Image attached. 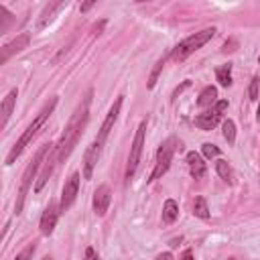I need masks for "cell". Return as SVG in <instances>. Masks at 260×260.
Wrapping results in <instances>:
<instances>
[{
    "label": "cell",
    "instance_id": "1",
    "mask_svg": "<svg viewBox=\"0 0 260 260\" xmlns=\"http://www.w3.org/2000/svg\"><path fill=\"white\" fill-rule=\"evenodd\" d=\"M89 102H91V91H89V93L85 95V100L79 104V108H77L75 114L71 116L69 124L65 126V132L61 134V140H59L57 146H55L57 162H63V160L71 154V150L77 146V142H79V138H81V134H83V128H85V124H87V120H89Z\"/></svg>",
    "mask_w": 260,
    "mask_h": 260
},
{
    "label": "cell",
    "instance_id": "2",
    "mask_svg": "<svg viewBox=\"0 0 260 260\" xmlns=\"http://www.w3.org/2000/svg\"><path fill=\"white\" fill-rule=\"evenodd\" d=\"M55 106H57V98H51V100H49V102L43 106V110H41V112H39V116L32 120V124H28V128L22 132V136L16 140V144L10 148V152H8V156H6V165H12V162L16 160V156H18V154L24 150V146H26V144L32 140V136L39 132V128L45 124V120H47V118L53 114Z\"/></svg>",
    "mask_w": 260,
    "mask_h": 260
},
{
    "label": "cell",
    "instance_id": "3",
    "mask_svg": "<svg viewBox=\"0 0 260 260\" xmlns=\"http://www.w3.org/2000/svg\"><path fill=\"white\" fill-rule=\"evenodd\" d=\"M53 146H55L53 142H49V144H43V146L37 150V154L32 156V160L28 162V167L24 169V173H22V183H20V189H18V197H16V207H14L16 215L22 211V207H24V199H26V195H28V189H30V183H32V179H35V175H37L39 167H43V162H45V154H47V152H51V148H53Z\"/></svg>",
    "mask_w": 260,
    "mask_h": 260
},
{
    "label": "cell",
    "instance_id": "4",
    "mask_svg": "<svg viewBox=\"0 0 260 260\" xmlns=\"http://www.w3.org/2000/svg\"><path fill=\"white\" fill-rule=\"evenodd\" d=\"M213 35H215V28L209 26V28H203V30H199V32L187 37L185 41H181V43L173 49V59H175V61H185L191 53H195V51L201 49L207 41H211Z\"/></svg>",
    "mask_w": 260,
    "mask_h": 260
},
{
    "label": "cell",
    "instance_id": "5",
    "mask_svg": "<svg viewBox=\"0 0 260 260\" xmlns=\"http://www.w3.org/2000/svg\"><path fill=\"white\" fill-rule=\"evenodd\" d=\"M177 144H179V142H177V138H175V136L167 138V140L160 144V148L156 150V165H154V171L150 173V179H148V181H154V179L162 177V175L169 171L171 160H173V152H175Z\"/></svg>",
    "mask_w": 260,
    "mask_h": 260
},
{
    "label": "cell",
    "instance_id": "6",
    "mask_svg": "<svg viewBox=\"0 0 260 260\" xmlns=\"http://www.w3.org/2000/svg\"><path fill=\"white\" fill-rule=\"evenodd\" d=\"M144 132H146V120H142L136 128L134 140H132V148H130V156H128V167H126V179L130 181L138 169L140 162V154H142V146H144Z\"/></svg>",
    "mask_w": 260,
    "mask_h": 260
},
{
    "label": "cell",
    "instance_id": "7",
    "mask_svg": "<svg viewBox=\"0 0 260 260\" xmlns=\"http://www.w3.org/2000/svg\"><path fill=\"white\" fill-rule=\"evenodd\" d=\"M225 108H228V100L215 102V106H213L211 110H207V112H203V114H199V116L195 118V126L201 128V130H213V128L217 126V122H219V118H221V112H223Z\"/></svg>",
    "mask_w": 260,
    "mask_h": 260
},
{
    "label": "cell",
    "instance_id": "8",
    "mask_svg": "<svg viewBox=\"0 0 260 260\" xmlns=\"http://www.w3.org/2000/svg\"><path fill=\"white\" fill-rule=\"evenodd\" d=\"M79 173H73L67 181H65V187H63V193H61V203H59V207H61V211L65 213L71 205H73V201H75V197H77V189H79Z\"/></svg>",
    "mask_w": 260,
    "mask_h": 260
},
{
    "label": "cell",
    "instance_id": "9",
    "mask_svg": "<svg viewBox=\"0 0 260 260\" xmlns=\"http://www.w3.org/2000/svg\"><path fill=\"white\" fill-rule=\"evenodd\" d=\"M102 148H104V144L98 142V140H93V142L87 146L85 156H83V177H85V179H91L93 169H95V165H98V160H100Z\"/></svg>",
    "mask_w": 260,
    "mask_h": 260
},
{
    "label": "cell",
    "instance_id": "10",
    "mask_svg": "<svg viewBox=\"0 0 260 260\" xmlns=\"http://www.w3.org/2000/svg\"><path fill=\"white\" fill-rule=\"evenodd\" d=\"M59 213H61V207L55 201H51L47 205V209L43 211V215H41V234L43 236H51L53 234V230L57 225V219H59Z\"/></svg>",
    "mask_w": 260,
    "mask_h": 260
},
{
    "label": "cell",
    "instance_id": "11",
    "mask_svg": "<svg viewBox=\"0 0 260 260\" xmlns=\"http://www.w3.org/2000/svg\"><path fill=\"white\" fill-rule=\"evenodd\" d=\"M28 41H30V35H28V32H22V35H18L14 41H10L8 45H4V47H2V53H0V63L4 65L14 53H20L22 49H26Z\"/></svg>",
    "mask_w": 260,
    "mask_h": 260
},
{
    "label": "cell",
    "instance_id": "12",
    "mask_svg": "<svg viewBox=\"0 0 260 260\" xmlns=\"http://www.w3.org/2000/svg\"><path fill=\"white\" fill-rule=\"evenodd\" d=\"M120 108H122V95L114 102V106L110 108V112H108V116H106V120H104V124H102V128H100V134H98V142H106V138H108V134H110V130H112V126H114V122L118 120V114H120Z\"/></svg>",
    "mask_w": 260,
    "mask_h": 260
},
{
    "label": "cell",
    "instance_id": "13",
    "mask_svg": "<svg viewBox=\"0 0 260 260\" xmlns=\"http://www.w3.org/2000/svg\"><path fill=\"white\" fill-rule=\"evenodd\" d=\"M110 201H112V193H110V187L108 185H100L93 193V211L95 215H106L108 207H110Z\"/></svg>",
    "mask_w": 260,
    "mask_h": 260
},
{
    "label": "cell",
    "instance_id": "14",
    "mask_svg": "<svg viewBox=\"0 0 260 260\" xmlns=\"http://www.w3.org/2000/svg\"><path fill=\"white\" fill-rule=\"evenodd\" d=\"M65 8H67V2H49V4L45 6V10L41 12L39 20H37V30H43L49 22L55 20L57 12H61V10H65Z\"/></svg>",
    "mask_w": 260,
    "mask_h": 260
},
{
    "label": "cell",
    "instance_id": "15",
    "mask_svg": "<svg viewBox=\"0 0 260 260\" xmlns=\"http://www.w3.org/2000/svg\"><path fill=\"white\" fill-rule=\"evenodd\" d=\"M55 146H57V144H55ZM55 165H57V154H55V148H53V150H51V156L45 158V162H43V171H41V175H39V179H37V183H35V191H37V193L47 185V181H49V177H51Z\"/></svg>",
    "mask_w": 260,
    "mask_h": 260
},
{
    "label": "cell",
    "instance_id": "16",
    "mask_svg": "<svg viewBox=\"0 0 260 260\" xmlns=\"http://www.w3.org/2000/svg\"><path fill=\"white\" fill-rule=\"evenodd\" d=\"M187 165H189V171H191L193 179H201L205 175V162L195 150L187 152Z\"/></svg>",
    "mask_w": 260,
    "mask_h": 260
},
{
    "label": "cell",
    "instance_id": "17",
    "mask_svg": "<svg viewBox=\"0 0 260 260\" xmlns=\"http://www.w3.org/2000/svg\"><path fill=\"white\" fill-rule=\"evenodd\" d=\"M16 95H18V91L10 89L8 95L2 100V128H6V124H8V118H10V114L14 110V104H16Z\"/></svg>",
    "mask_w": 260,
    "mask_h": 260
},
{
    "label": "cell",
    "instance_id": "18",
    "mask_svg": "<svg viewBox=\"0 0 260 260\" xmlns=\"http://www.w3.org/2000/svg\"><path fill=\"white\" fill-rule=\"evenodd\" d=\"M217 102V89L213 85H207L203 87V91L199 93V100H197V106L201 108H207V106H215Z\"/></svg>",
    "mask_w": 260,
    "mask_h": 260
},
{
    "label": "cell",
    "instance_id": "19",
    "mask_svg": "<svg viewBox=\"0 0 260 260\" xmlns=\"http://www.w3.org/2000/svg\"><path fill=\"white\" fill-rule=\"evenodd\" d=\"M177 215H179V205H177V201H175V199H167L165 205H162V219H165L167 223H173V221L177 219Z\"/></svg>",
    "mask_w": 260,
    "mask_h": 260
},
{
    "label": "cell",
    "instance_id": "20",
    "mask_svg": "<svg viewBox=\"0 0 260 260\" xmlns=\"http://www.w3.org/2000/svg\"><path fill=\"white\" fill-rule=\"evenodd\" d=\"M215 77H217L219 85H223V87H230V85H232V65H230V63H225V65H219V67L215 69Z\"/></svg>",
    "mask_w": 260,
    "mask_h": 260
},
{
    "label": "cell",
    "instance_id": "21",
    "mask_svg": "<svg viewBox=\"0 0 260 260\" xmlns=\"http://www.w3.org/2000/svg\"><path fill=\"white\" fill-rule=\"evenodd\" d=\"M215 171H217V175H219L225 183H234V173H232V167L228 165V160L217 158V160H215Z\"/></svg>",
    "mask_w": 260,
    "mask_h": 260
},
{
    "label": "cell",
    "instance_id": "22",
    "mask_svg": "<svg viewBox=\"0 0 260 260\" xmlns=\"http://www.w3.org/2000/svg\"><path fill=\"white\" fill-rule=\"evenodd\" d=\"M193 213L197 215V217H201V219H207L209 217V207H207V201H205V197H195V203H193Z\"/></svg>",
    "mask_w": 260,
    "mask_h": 260
},
{
    "label": "cell",
    "instance_id": "23",
    "mask_svg": "<svg viewBox=\"0 0 260 260\" xmlns=\"http://www.w3.org/2000/svg\"><path fill=\"white\" fill-rule=\"evenodd\" d=\"M223 138H225L230 144L236 142V126H234L232 120H225V122H223Z\"/></svg>",
    "mask_w": 260,
    "mask_h": 260
},
{
    "label": "cell",
    "instance_id": "24",
    "mask_svg": "<svg viewBox=\"0 0 260 260\" xmlns=\"http://www.w3.org/2000/svg\"><path fill=\"white\" fill-rule=\"evenodd\" d=\"M162 67H165V57L156 61V65H154V69H152V73H150V77H148V83H146L148 87H154V83H156V79H158V73L162 71Z\"/></svg>",
    "mask_w": 260,
    "mask_h": 260
},
{
    "label": "cell",
    "instance_id": "25",
    "mask_svg": "<svg viewBox=\"0 0 260 260\" xmlns=\"http://www.w3.org/2000/svg\"><path fill=\"white\" fill-rule=\"evenodd\" d=\"M0 16H2V26H0V32H6V28H8V24L12 22V14L6 10V6H2L0 4Z\"/></svg>",
    "mask_w": 260,
    "mask_h": 260
},
{
    "label": "cell",
    "instance_id": "26",
    "mask_svg": "<svg viewBox=\"0 0 260 260\" xmlns=\"http://www.w3.org/2000/svg\"><path fill=\"white\" fill-rule=\"evenodd\" d=\"M219 148L215 146V144H211V142H205L203 144V154L207 156V158H215V156H219Z\"/></svg>",
    "mask_w": 260,
    "mask_h": 260
},
{
    "label": "cell",
    "instance_id": "27",
    "mask_svg": "<svg viewBox=\"0 0 260 260\" xmlns=\"http://www.w3.org/2000/svg\"><path fill=\"white\" fill-rule=\"evenodd\" d=\"M35 250H37V246H35V244H26V248H24V250L14 258V260H32Z\"/></svg>",
    "mask_w": 260,
    "mask_h": 260
},
{
    "label": "cell",
    "instance_id": "28",
    "mask_svg": "<svg viewBox=\"0 0 260 260\" xmlns=\"http://www.w3.org/2000/svg\"><path fill=\"white\" fill-rule=\"evenodd\" d=\"M258 83H260V77L256 75V77L252 79V83H250V91H248V93H250V100H252V102H256V100L260 98V95H258Z\"/></svg>",
    "mask_w": 260,
    "mask_h": 260
},
{
    "label": "cell",
    "instance_id": "29",
    "mask_svg": "<svg viewBox=\"0 0 260 260\" xmlns=\"http://www.w3.org/2000/svg\"><path fill=\"white\" fill-rule=\"evenodd\" d=\"M85 260H100V256L95 254V250H93L91 246L85 248Z\"/></svg>",
    "mask_w": 260,
    "mask_h": 260
},
{
    "label": "cell",
    "instance_id": "30",
    "mask_svg": "<svg viewBox=\"0 0 260 260\" xmlns=\"http://www.w3.org/2000/svg\"><path fill=\"white\" fill-rule=\"evenodd\" d=\"M189 85H191V81H183V85H179V87L175 89V93H173V100H175V98H177V95H179V93H181L183 89H187Z\"/></svg>",
    "mask_w": 260,
    "mask_h": 260
},
{
    "label": "cell",
    "instance_id": "31",
    "mask_svg": "<svg viewBox=\"0 0 260 260\" xmlns=\"http://www.w3.org/2000/svg\"><path fill=\"white\" fill-rule=\"evenodd\" d=\"M154 260H173V254H171V252H162V254H158Z\"/></svg>",
    "mask_w": 260,
    "mask_h": 260
},
{
    "label": "cell",
    "instance_id": "32",
    "mask_svg": "<svg viewBox=\"0 0 260 260\" xmlns=\"http://www.w3.org/2000/svg\"><path fill=\"white\" fill-rule=\"evenodd\" d=\"M181 260H193V252L191 250H185V254L181 256Z\"/></svg>",
    "mask_w": 260,
    "mask_h": 260
},
{
    "label": "cell",
    "instance_id": "33",
    "mask_svg": "<svg viewBox=\"0 0 260 260\" xmlns=\"http://www.w3.org/2000/svg\"><path fill=\"white\" fill-rule=\"evenodd\" d=\"M91 6H93V2H85V4H83V6H81V10H83V12H85V10H89V8H91Z\"/></svg>",
    "mask_w": 260,
    "mask_h": 260
},
{
    "label": "cell",
    "instance_id": "34",
    "mask_svg": "<svg viewBox=\"0 0 260 260\" xmlns=\"http://www.w3.org/2000/svg\"><path fill=\"white\" fill-rule=\"evenodd\" d=\"M256 114H258V120H260V104H258V112Z\"/></svg>",
    "mask_w": 260,
    "mask_h": 260
},
{
    "label": "cell",
    "instance_id": "35",
    "mask_svg": "<svg viewBox=\"0 0 260 260\" xmlns=\"http://www.w3.org/2000/svg\"><path fill=\"white\" fill-rule=\"evenodd\" d=\"M43 260H51V258H49V256H45V258H43Z\"/></svg>",
    "mask_w": 260,
    "mask_h": 260
},
{
    "label": "cell",
    "instance_id": "36",
    "mask_svg": "<svg viewBox=\"0 0 260 260\" xmlns=\"http://www.w3.org/2000/svg\"><path fill=\"white\" fill-rule=\"evenodd\" d=\"M258 63H260V57H258Z\"/></svg>",
    "mask_w": 260,
    "mask_h": 260
},
{
    "label": "cell",
    "instance_id": "37",
    "mask_svg": "<svg viewBox=\"0 0 260 260\" xmlns=\"http://www.w3.org/2000/svg\"><path fill=\"white\" fill-rule=\"evenodd\" d=\"M230 260H234V258H230Z\"/></svg>",
    "mask_w": 260,
    "mask_h": 260
}]
</instances>
